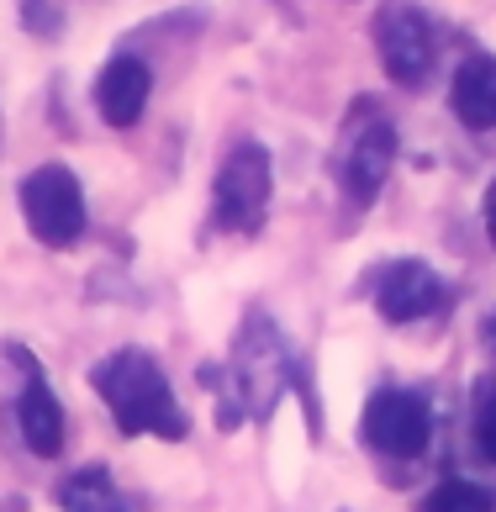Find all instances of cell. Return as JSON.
Returning a JSON list of instances; mask_svg holds the SVG:
<instances>
[{"label": "cell", "instance_id": "cell-11", "mask_svg": "<svg viewBox=\"0 0 496 512\" xmlns=\"http://www.w3.org/2000/svg\"><path fill=\"white\" fill-rule=\"evenodd\" d=\"M449 111L470 132H491L496 127V59L491 53H470V59H460V69H454V80H449Z\"/></svg>", "mask_w": 496, "mask_h": 512}, {"label": "cell", "instance_id": "cell-12", "mask_svg": "<svg viewBox=\"0 0 496 512\" xmlns=\"http://www.w3.org/2000/svg\"><path fill=\"white\" fill-rule=\"evenodd\" d=\"M59 507L64 512H127V502H122V491H117L106 465H85V470H74V476H64Z\"/></svg>", "mask_w": 496, "mask_h": 512}, {"label": "cell", "instance_id": "cell-13", "mask_svg": "<svg viewBox=\"0 0 496 512\" xmlns=\"http://www.w3.org/2000/svg\"><path fill=\"white\" fill-rule=\"evenodd\" d=\"M417 512H496V491L481 486V481L449 476V481H438V486L428 491Z\"/></svg>", "mask_w": 496, "mask_h": 512}, {"label": "cell", "instance_id": "cell-8", "mask_svg": "<svg viewBox=\"0 0 496 512\" xmlns=\"http://www.w3.org/2000/svg\"><path fill=\"white\" fill-rule=\"evenodd\" d=\"M396 164V127L386 117H359L349 122L343 132V154H338V175H343V191H349L359 206H370L380 196V185H386Z\"/></svg>", "mask_w": 496, "mask_h": 512}, {"label": "cell", "instance_id": "cell-15", "mask_svg": "<svg viewBox=\"0 0 496 512\" xmlns=\"http://www.w3.org/2000/svg\"><path fill=\"white\" fill-rule=\"evenodd\" d=\"M481 217H486V238H491V249H496V180L486 185V201H481Z\"/></svg>", "mask_w": 496, "mask_h": 512}, {"label": "cell", "instance_id": "cell-1", "mask_svg": "<svg viewBox=\"0 0 496 512\" xmlns=\"http://www.w3.org/2000/svg\"><path fill=\"white\" fill-rule=\"evenodd\" d=\"M90 386H95V396H101L106 412H111V423H117L127 439L154 433V439L180 444L185 433H190V417L175 402L169 375L159 370V359L148 354V349H117V354H106L101 365L90 370Z\"/></svg>", "mask_w": 496, "mask_h": 512}, {"label": "cell", "instance_id": "cell-16", "mask_svg": "<svg viewBox=\"0 0 496 512\" xmlns=\"http://www.w3.org/2000/svg\"><path fill=\"white\" fill-rule=\"evenodd\" d=\"M486 344H491V354H496V312L486 317Z\"/></svg>", "mask_w": 496, "mask_h": 512}, {"label": "cell", "instance_id": "cell-6", "mask_svg": "<svg viewBox=\"0 0 496 512\" xmlns=\"http://www.w3.org/2000/svg\"><path fill=\"white\" fill-rule=\"evenodd\" d=\"M433 439V402L423 391L386 386L365 402V444L386 460H417Z\"/></svg>", "mask_w": 496, "mask_h": 512}, {"label": "cell", "instance_id": "cell-14", "mask_svg": "<svg viewBox=\"0 0 496 512\" xmlns=\"http://www.w3.org/2000/svg\"><path fill=\"white\" fill-rule=\"evenodd\" d=\"M475 444L496 465V381H481V391H475Z\"/></svg>", "mask_w": 496, "mask_h": 512}, {"label": "cell", "instance_id": "cell-4", "mask_svg": "<svg viewBox=\"0 0 496 512\" xmlns=\"http://www.w3.org/2000/svg\"><path fill=\"white\" fill-rule=\"evenodd\" d=\"M270 148L264 143H238L233 154L222 159L217 180H212V222L222 233H259L264 212H270Z\"/></svg>", "mask_w": 496, "mask_h": 512}, {"label": "cell", "instance_id": "cell-2", "mask_svg": "<svg viewBox=\"0 0 496 512\" xmlns=\"http://www.w3.org/2000/svg\"><path fill=\"white\" fill-rule=\"evenodd\" d=\"M291 344L280 338V328L264 312H248V322L238 328V344H233V359L222 365L227 375V391H233V402L243 417H270L275 402L285 396V386H291Z\"/></svg>", "mask_w": 496, "mask_h": 512}, {"label": "cell", "instance_id": "cell-3", "mask_svg": "<svg viewBox=\"0 0 496 512\" xmlns=\"http://www.w3.org/2000/svg\"><path fill=\"white\" fill-rule=\"evenodd\" d=\"M16 201H22L27 233L43 243V249H74L90 227L85 191H80V180H74V169H64V164H37L22 180Z\"/></svg>", "mask_w": 496, "mask_h": 512}, {"label": "cell", "instance_id": "cell-5", "mask_svg": "<svg viewBox=\"0 0 496 512\" xmlns=\"http://www.w3.org/2000/svg\"><path fill=\"white\" fill-rule=\"evenodd\" d=\"M375 48H380V64L402 90H417L433 74L438 59V32L428 22L423 6L412 0H386L375 16Z\"/></svg>", "mask_w": 496, "mask_h": 512}, {"label": "cell", "instance_id": "cell-7", "mask_svg": "<svg viewBox=\"0 0 496 512\" xmlns=\"http://www.w3.org/2000/svg\"><path fill=\"white\" fill-rule=\"evenodd\" d=\"M370 296H375L380 317L396 322V328H407V322H423V317H433L438 307H444L449 286H444V275L423 259H386L370 280Z\"/></svg>", "mask_w": 496, "mask_h": 512}, {"label": "cell", "instance_id": "cell-9", "mask_svg": "<svg viewBox=\"0 0 496 512\" xmlns=\"http://www.w3.org/2000/svg\"><path fill=\"white\" fill-rule=\"evenodd\" d=\"M148 96H154V74L138 53H117L95 74V111H101L106 127H138Z\"/></svg>", "mask_w": 496, "mask_h": 512}, {"label": "cell", "instance_id": "cell-10", "mask_svg": "<svg viewBox=\"0 0 496 512\" xmlns=\"http://www.w3.org/2000/svg\"><path fill=\"white\" fill-rule=\"evenodd\" d=\"M11 354L22 359V370H27V386H22V396H16L22 439H27V449L37 454V460H59L64 454V407H59V396H53V386L43 381V370H37L22 349H11Z\"/></svg>", "mask_w": 496, "mask_h": 512}]
</instances>
